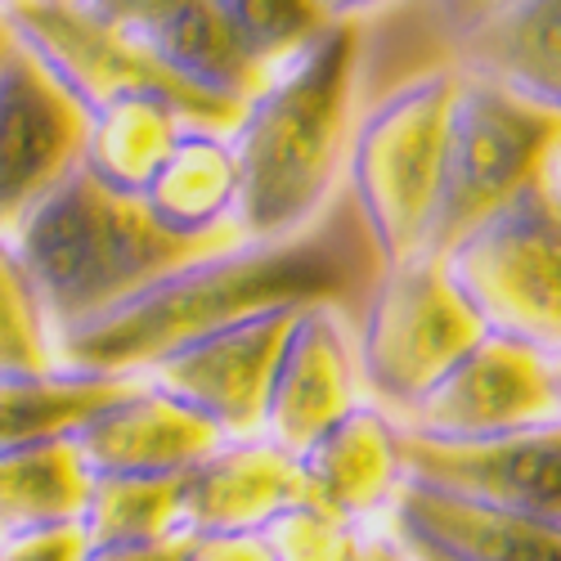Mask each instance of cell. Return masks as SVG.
<instances>
[{
	"instance_id": "5bb4252c",
	"label": "cell",
	"mask_w": 561,
	"mask_h": 561,
	"mask_svg": "<svg viewBox=\"0 0 561 561\" xmlns=\"http://www.w3.org/2000/svg\"><path fill=\"white\" fill-rule=\"evenodd\" d=\"M368 530L396 548H417L445 561H561V526L467 503L427 485L400 481L387 512Z\"/></svg>"
},
{
	"instance_id": "9a60e30c",
	"label": "cell",
	"mask_w": 561,
	"mask_h": 561,
	"mask_svg": "<svg viewBox=\"0 0 561 561\" xmlns=\"http://www.w3.org/2000/svg\"><path fill=\"white\" fill-rule=\"evenodd\" d=\"M72 445L90 477H184L216 454L225 436L203 413L139 378L122 400L90 417Z\"/></svg>"
},
{
	"instance_id": "2e32d148",
	"label": "cell",
	"mask_w": 561,
	"mask_h": 561,
	"mask_svg": "<svg viewBox=\"0 0 561 561\" xmlns=\"http://www.w3.org/2000/svg\"><path fill=\"white\" fill-rule=\"evenodd\" d=\"M306 499L301 462L265 436L225 440L184 472V535H261Z\"/></svg>"
},
{
	"instance_id": "ffe728a7",
	"label": "cell",
	"mask_w": 561,
	"mask_h": 561,
	"mask_svg": "<svg viewBox=\"0 0 561 561\" xmlns=\"http://www.w3.org/2000/svg\"><path fill=\"white\" fill-rule=\"evenodd\" d=\"M145 207L162 229L184 233V239L229 229L233 207H239V167H233L229 135L184 130L145 190Z\"/></svg>"
},
{
	"instance_id": "4fadbf2b",
	"label": "cell",
	"mask_w": 561,
	"mask_h": 561,
	"mask_svg": "<svg viewBox=\"0 0 561 561\" xmlns=\"http://www.w3.org/2000/svg\"><path fill=\"white\" fill-rule=\"evenodd\" d=\"M364 404L359 364H355V333L342 306H306L278 355L261 436L301 458L323 432H333L342 417Z\"/></svg>"
},
{
	"instance_id": "d6a6232c",
	"label": "cell",
	"mask_w": 561,
	"mask_h": 561,
	"mask_svg": "<svg viewBox=\"0 0 561 561\" xmlns=\"http://www.w3.org/2000/svg\"><path fill=\"white\" fill-rule=\"evenodd\" d=\"M319 5H323V14H329V19H351V14L387 5V0H319Z\"/></svg>"
},
{
	"instance_id": "484cf974",
	"label": "cell",
	"mask_w": 561,
	"mask_h": 561,
	"mask_svg": "<svg viewBox=\"0 0 561 561\" xmlns=\"http://www.w3.org/2000/svg\"><path fill=\"white\" fill-rule=\"evenodd\" d=\"M216 5L248 45V55L261 59L265 68L288 64L310 41L329 32V23H337L323 14L319 0H216Z\"/></svg>"
},
{
	"instance_id": "7402d4cb",
	"label": "cell",
	"mask_w": 561,
	"mask_h": 561,
	"mask_svg": "<svg viewBox=\"0 0 561 561\" xmlns=\"http://www.w3.org/2000/svg\"><path fill=\"white\" fill-rule=\"evenodd\" d=\"M184 130L194 126H184V117L162 100H117L100 113H90L81 171L95 175L113 194L145 198V190L153 184V175L162 171Z\"/></svg>"
},
{
	"instance_id": "f35d334b",
	"label": "cell",
	"mask_w": 561,
	"mask_h": 561,
	"mask_svg": "<svg viewBox=\"0 0 561 561\" xmlns=\"http://www.w3.org/2000/svg\"><path fill=\"white\" fill-rule=\"evenodd\" d=\"M0 5H10V0H0Z\"/></svg>"
},
{
	"instance_id": "6da1fadb",
	"label": "cell",
	"mask_w": 561,
	"mask_h": 561,
	"mask_svg": "<svg viewBox=\"0 0 561 561\" xmlns=\"http://www.w3.org/2000/svg\"><path fill=\"white\" fill-rule=\"evenodd\" d=\"M378 261L373 243H355L337 225H310L278 243H239L198 265L167 274L149 293L126 306L68 329L55 337L59 368L139 378L153 359L184 342L220 333L288 306H342L364 293L368 265ZM382 265V261H378Z\"/></svg>"
},
{
	"instance_id": "cb8c5ba5",
	"label": "cell",
	"mask_w": 561,
	"mask_h": 561,
	"mask_svg": "<svg viewBox=\"0 0 561 561\" xmlns=\"http://www.w3.org/2000/svg\"><path fill=\"white\" fill-rule=\"evenodd\" d=\"M81 526L95 548L184 535V477H95Z\"/></svg>"
},
{
	"instance_id": "ac0fdd59",
	"label": "cell",
	"mask_w": 561,
	"mask_h": 561,
	"mask_svg": "<svg viewBox=\"0 0 561 561\" xmlns=\"http://www.w3.org/2000/svg\"><path fill=\"white\" fill-rule=\"evenodd\" d=\"M458 41V68L561 117V0H507Z\"/></svg>"
},
{
	"instance_id": "f1b7e54d",
	"label": "cell",
	"mask_w": 561,
	"mask_h": 561,
	"mask_svg": "<svg viewBox=\"0 0 561 561\" xmlns=\"http://www.w3.org/2000/svg\"><path fill=\"white\" fill-rule=\"evenodd\" d=\"M77 5L95 19V23H104V27H113V32H126V36H149L162 19H171L175 10H184L190 0H77Z\"/></svg>"
},
{
	"instance_id": "d4e9b609",
	"label": "cell",
	"mask_w": 561,
	"mask_h": 561,
	"mask_svg": "<svg viewBox=\"0 0 561 561\" xmlns=\"http://www.w3.org/2000/svg\"><path fill=\"white\" fill-rule=\"evenodd\" d=\"M50 368H59L50 319H45L10 239L0 233V378H23V373Z\"/></svg>"
},
{
	"instance_id": "603a6c76",
	"label": "cell",
	"mask_w": 561,
	"mask_h": 561,
	"mask_svg": "<svg viewBox=\"0 0 561 561\" xmlns=\"http://www.w3.org/2000/svg\"><path fill=\"white\" fill-rule=\"evenodd\" d=\"M90 481L95 477L85 472L72 440L0 454V535L50 522H81Z\"/></svg>"
},
{
	"instance_id": "d6986e66",
	"label": "cell",
	"mask_w": 561,
	"mask_h": 561,
	"mask_svg": "<svg viewBox=\"0 0 561 561\" xmlns=\"http://www.w3.org/2000/svg\"><path fill=\"white\" fill-rule=\"evenodd\" d=\"M139 41H145L153 50V59L162 68H171L180 81L207 90L216 100L243 104V108L261 95V85L274 72L248 55V45L229 27V19L216 0H190V5L175 10L171 19H162Z\"/></svg>"
},
{
	"instance_id": "44dd1931",
	"label": "cell",
	"mask_w": 561,
	"mask_h": 561,
	"mask_svg": "<svg viewBox=\"0 0 561 561\" xmlns=\"http://www.w3.org/2000/svg\"><path fill=\"white\" fill-rule=\"evenodd\" d=\"M139 378H113V373H23L0 378V454L32 449L50 440H72L100 409L122 400Z\"/></svg>"
},
{
	"instance_id": "4dcf8cb0",
	"label": "cell",
	"mask_w": 561,
	"mask_h": 561,
	"mask_svg": "<svg viewBox=\"0 0 561 561\" xmlns=\"http://www.w3.org/2000/svg\"><path fill=\"white\" fill-rule=\"evenodd\" d=\"M190 557V535H171L153 543H126V548H95L90 561H184Z\"/></svg>"
},
{
	"instance_id": "8fae6325",
	"label": "cell",
	"mask_w": 561,
	"mask_h": 561,
	"mask_svg": "<svg viewBox=\"0 0 561 561\" xmlns=\"http://www.w3.org/2000/svg\"><path fill=\"white\" fill-rule=\"evenodd\" d=\"M301 310L306 306L270 310L243 323H229V329L207 333L198 342H184L171 355L153 359L139 378L162 396L180 400L184 409L203 413L225 440L261 436L274 368Z\"/></svg>"
},
{
	"instance_id": "4316f807",
	"label": "cell",
	"mask_w": 561,
	"mask_h": 561,
	"mask_svg": "<svg viewBox=\"0 0 561 561\" xmlns=\"http://www.w3.org/2000/svg\"><path fill=\"white\" fill-rule=\"evenodd\" d=\"M261 539L274 561H359L368 530L333 517L329 507L301 499L288 512H278L261 530Z\"/></svg>"
},
{
	"instance_id": "1f68e13d",
	"label": "cell",
	"mask_w": 561,
	"mask_h": 561,
	"mask_svg": "<svg viewBox=\"0 0 561 561\" xmlns=\"http://www.w3.org/2000/svg\"><path fill=\"white\" fill-rule=\"evenodd\" d=\"M436 5V19L445 23L449 36H462V32H472L477 23H485L494 10H503L507 0H432Z\"/></svg>"
},
{
	"instance_id": "8d00e7d4",
	"label": "cell",
	"mask_w": 561,
	"mask_h": 561,
	"mask_svg": "<svg viewBox=\"0 0 561 561\" xmlns=\"http://www.w3.org/2000/svg\"><path fill=\"white\" fill-rule=\"evenodd\" d=\"M548 184H552L557 198H561V145L552 149V162H548Z\"/></svg>"
},
{
	"instance_id": "83f0119b",
	"label": "cell",
	"mask_w": 561,
	"mask_h": 561,
	"mask_svg": "<svg viewBox=\"0 0 561 561\" xmlns=\"http://www.w3.org/2000/svg\"><path fill=\"white\" fill-rule=\"evenodd\" d=\"M90 543L81 522H50L0 535V561H90Z\"/></svg>"
},
{
	"instance_id": "5b68a950",
	"label": "cell",
	"mask_w": 561,
	"mask_h": 561,
	"mask_svg": "<svg viewBox=\"0 0 561 561\" xmlns=\"http://www.w3.org/2000/svg\"><path fill=\"white\" fill-rule=\"evenodd\" d=\"M485 337V323L440 256H409L378 270L355 333V364L368 404L391 423L423 400L445 373Z\"/></svg>"
},
{
	"instance_id": "836d02e7",
	"label": "cell",
	"mask_w": 561,
	"mask_h": 561,
	"mask_svg": "<svg viewBox=\"0 0 561 561\" xmlns=\"http://www.w3.org/2000/svg\"><path fill=\"white\" fill-rule=\"evenodd\" d=\"M359 561H404V557L396 552V543H391V539H382L378 530H368V539H364V552H359Z\"/></svg>"
},
{
	"instance_id": "9c48e42d",
	"label": "cell",
	"mask_w": 561,
	"mask_h": 561,
	"mask_svg": "<svg viewBox=\"0 0 561 561\" xmlns=\"http://www.w3.org/2000/svg\"><path fill=\"white\" fill-rule=\"evenodd\" d=\"M400 481L561 526V423L490 440H427L396 427Z\"/></svg>"
},
{
	"instance_id": "74e56055",
	"label": "cell",
	"mask_w": 561,
	"mask_h": 561,
	"mask_svg": "<svg viewBox=\"0 0 561 561\" xmlns=\"http://www.w3.org/2000/svg\"><path fill=\"white\" fill-rule=\"evenodd\" d=\"M387 539V535H382ZM404 561H445V557H432V552H417V548H396Z\"/></svg>"
},
{
	"instance_id": "7c38bea8",
	"label": "cell",
	"mask_w": 561,
	"mask_h": 561,
	"mask_svg": "<svg viewBox=\"0 0 561 561\" xmlns=\"http://www.w3.org/2000/svg\"><path fill=\"white\" fill-rule=\"evenodd\" d=\"M543 423H557L548 355L485 333L396 427L427 440H490Z\"/></svg>"
},
{
	"instance_id": "e0dca14e",
	"label": "cell",
	"mask_w": 561,
	"mask_h": 561,
	"mask_svg": "<svg viewBox=\"0 0 561 561\" xmlns=\"http://www.w3.org/2000/svg\"><path fill=\"white\" fill-rule=\"evenodd\" d=\"M297 462L306 499L364 530L382 517L391 494L400 490L396 423L368 400L355 404L333 432H323Z\"/></svg>"
},
{
	"instance_id": "8992f818",
	"label": "cell",
	"mask_w": 561,
	"mask_h": 561,
	"mask_svg": "<svg viewBox=\"0 0 561 561\" xmlns=\"http://www.w3.org/2000/svg\"><path fill=\"white\" fill-rule=\"evenodd\" d=\"M561 117L530 108L503 85L458 72L440 145V194L423 256H445L467 229L548 175Z\"/></svg>"
},
{
	"instance_id": "ba28073f",
	"label": "cell",
	"mask_w": 561,
	"mask_h": 561,
	"mask_svg": "<svg viewBox=\"0 0 561 561\" xmlns=\"http://www.w3.org/2000/svg\"><path fill=\"white\" fill-rule=\"evenodd\" d=\"M0 10L14 36L59 77V85L85 113H100L117 100H162L184 117V126L216 135H229L243 117V104L216 100L180 81L153 59L145 41L95 23L77 0H10Z\"/></svg>"
},
{
	"instance_id": "277c9868",
	"label": "cell",
	"mask_w": 561,
	"mask_h": 561,
	"mask_svg": "<svg viewBox=\"0 0 561 561\" xmlns=\"http://www.w3.org/2000/svg\"><path fill=\"white\" fill-rule=\"evenodd\" d=\"M458 72H427L373 108L346 145V175L382 270L427 248L440 194V145Z\"/></svg>"
},
{
	"instance_id": "f546056e",
	"label": "cell",
	"mask_w": 561,
	"mask_h": 561,
	"mask_svg": "<svg viewBox=\"0 0 561 561\" xmlns=\"http://www.w3.org/2000/svg\"><path fill=\"white\" fill-rule=\"evenodd\" d=\"M184 561H274L261 535H190Z\"/></svg>"
},
{
	"instance_id": "3957f363",
	"label": "cell",
	"mask_w": 561,
	"mask_h": 561,
	"mask_svg": "<svg viewBox=\"0 0 561 561\" xmlns=\"http://www.w3.org/2000/svg\"><path fill=\"white\" fill-rule=\"evenodd\" d=\"M239 229L184 239L153 220L145 198L113 194L81 167L45 194L10 233V248L50 319V333H68L100 319L130 297L149 293L167 274L239 248Z\"/></svg>"
},
{
	"instance_id": "d590c367",
	"label": "cell",
	"mask_w": 561,
	"mask_h": 561,
	"mask_svg": "<svg viewBox=\"0 0 561 561\" xmlns=\"http://www.w3.org/2000/svg\"><path fill=\"white\" fill-rule=\"evenodd\" d=\"M19 36H14V27H10V19H5V10H0V59L10 55V45H14Z\"/></svg>"
},
{
	"instance_id": "7a4b0ae2",
	"label": "cell",
	"mask_w": 561,
	"mask_h": 561,
	"mask_svg": "<svg viewBox=\"0 0 561 561\" xmlns=\"http://www.w3.org/2000/svg\"><path fill=\"white\" fill-rule=\"evenodd\" d=\"M355 50V23H329L319 41L270 72L261 95L229 130L239 167L233 229L243 233V243L293 239L329 207L346 158Z\"/></svg>"
},
{
	"instance_id": "30bf717a",
	"label": "cell",
	"mask_w": 561,
	"mask_h": 561,
	"mask_svg": "<svg viewBox=\"0 0 561 561\" xmlns=\"http://www.w3.org/2000/svg\"><path fill=\"white\" fill-rule=\"evenodd\" d=\"M90 113L23 41L0 59V233L81 167Z\"/></svg>"
},
{
	"instance_id": "52a82bcc",
	"label": "cell",
	"mask_w": 561,
	"mask_h": 561,
	"mask_svg": "<svg viewBox=\"0 0 561 561\" xmlns=\"http://www.w3.org/2000/svg\"><path fill=\"white\" fill-rule=\"evenodd\" d=\"M440 261L485 333L561 351V198L548 175L467 229Z\"/></svg>"
},
{
	"instance_id": "e575fe53",
	"label": "cell",
	"mask_w": 561,
	"mask_h": 561,
	"mask_svg": "<svg viewBox=\"0 0 561 561\" xmlns=\"http://www.w3.org/2000/svg\"><path fill=\"white\" fill-rule=\"evenodd\" d=\"M548 387H552V409H557V423H561V351L548 355Z\"/></svg>"
}]
</instances>
